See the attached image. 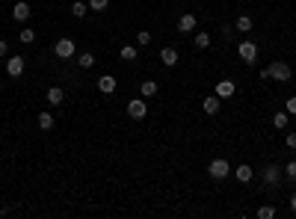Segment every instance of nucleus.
<instances>
[{"mask_svg":"<svg viewBox=\"0 0 296 219\" xmlns=\"http://www.w3.org/2000/svg\"><path fill=\"white\" fill-rule=\"evenodd\" d=\"M36 122H39L42 130H51V128H54V116H51V113H39V119H36Z\"/></svg>","mask_w":296,"mask_h":219,"instance_id":"6ab92c4d","label":"nucleus"},{"mask_svg":"<svg viewBox=\"0 0 296 219\" xmlns=\"http://www.w3.org/2000/svg\"><path fill=\"white\" fill-rule=\"evenodd\" d=\"M234 178L240 181V184H249V181L255 178V172H252V166H246V163H243V166H237V172H234Z\"/></svg>","mask_w":296,"mask_h":219,"instance_id":"4468645a","label":"nucleus"},{"mask_svg":"<svg viewBox=\"0 0 296 219\" xmlns=\"http://www.w3.org/2000/svg\"><path fill=\"white\" fill-rule=\"evenodd\" d=\"M24 65H27L24 56H9V59H6V74H9V77H21V74H24Z\"/></svg>","mask_w":296,"mask_h":219,"instance_id":"423d86ee","label":"nucleus"},{"mask_svg":"<svg viewBox=\"0 0 296 219\" xmlns=\"http://www.w3.org/2000/svg\"><path fill=\"white\" fill-rule=\"evenodd\" d=\"M30 12H33V9H30L27 0H18V3L12 6V18H15V21H27V18H30Z\"/></svg>","mask_w":296,"mask_h":219,"instance_id":"6e6552de","label":"nucleus"},{"mask_svg":"<svg viewBox=\"0 0 296 219\" xmlns=\"http://www.w3.org/2000/svg\"><path fill=\"white\" fill-rule=\"evenodd\" d=\"M160 62L169 65V68L178 65V51H175V48H163V51H160Z\"/></svg>","mask_w":296,"mask_h":219,"instance_id":"ddd939ff","label":"nucleus"},{"mask_svg":"<svg viewBox=\"0 0 296 219\" xmlns=\"http://www.w3.org/2000/svg\"><path fill=\"white\" fill-rule=\"evenodd\" d=\"M77 65H80V68H92V65H95V56H92V54H80V56H77Z\"/></svg>","mask_w":296,"mask_h":219,"instance_id":"5701e85b","label":"nucleus"},{"mask_svg":"<svg viewBox=\"0 0 296 219\" xmlns=\"http://www.w3.org/2000/svg\"><path fill=\"white\" fill-rule=\"evenodd\" d=\"M98 89H101L104 95H110V92H116V77H113V74H104V77L98 80Z\"/></svg>","mask_w":296,"mask_h":219,"instance_id":"f8f14e48","label":"nucleus"},{"mask_svg":"<svg viewBox=\"0 0 296 219\" xmlns=\"http://www.w3.org/2000/svg\"><path fill=\"white\" fill-rule=\"evenodd\" d=\"M74 54H77V48H74L71 39H59V42L54 45V56H59V59H71Z\"/></svg>","mask_w":296,"mask_h":219,"instance_id":"39448f33","label":"nucleus"},{"mask_svg":"<svg viewBox=\"0 0 296 219\" xmlns=\"http://www.w3.org/2000/svg\"><path fill=\"white\" fill-rule=\"evenodd\" d=\"M0 92H3V83H0Z\"/></svg>","mask_w":296,"mask_h":219,"instance_id":"473e14b6","label":"nucleus"},{"mask_svg":"<svg viewBox=\"0 0 296 219\" xmlns=\"http://www.w3.org/2000/svg\"><path fill=\"white\" fill-rule=\"evenodd\" d=\"M261 80H278V83L290 80V65H287V62H281V59L270 62L267 68H261Z\"/></svg>","mask_w":296,"mask_h":219,"instance_id":"f257e3e1","label":"nucleus"},{"mask_svg":"<svg viewBox=\"0 0 296 219\" xmlns=\"http://www.w3.org/2000/svg\"><path fill=\"white\" fill-rule=\"evenodd\" d=\"M234 30H240V33H249V30H252V18H249V15H240V18L234 21Z\"/></svg>","mask_w":296,"mask_h":219,"instance_id":"a211bd4d","label":"nucleus"},{"mask_svg":"<svg viewBox=\"0 0 296 219\" xmlns=\"http://www.w3.org/2000/svg\"><path fill=\"white\" fill-rule=\"evenodd\" d=\"M284 142H287V148H296V130H290V133L284 136Z\"/></svg>","mask_w":296,"mask_h":219,"instance_id":"c756f323","label":"nucleus"},{"mask_svg":"<svg viewBox=\"0 0 296 219\" xmlns=\"http://www.w3.org/2000/svg\"><path fill=\"white\" fill-rule=\"evenodd\" d=\"M290 210H293V213H296V193H293V196H290Z\"/></svg>","mask_w":296,"mask_h":219,"instance_id":"2f4dec72","label":"nucleus"},{"mask_svg":"<svg viewBox=\"0 0 296 219\" xmlns=\"http://www.w3.org/2000/svg\"><path fill=\"white\" fill-rule=\"evenodd\" d=\"M196 48L199 51H207L210 48V36L207 33H196Z\"/></svg>","mask_w":296,"mask_h":219,"instance_id":"aec40b11","label":"nucleus"},{"mask_svg":"<svg viewBox=\"0 0 296 219\" xmlns=\"http://www.w3.org/2000/svg\"><path fill=\"white\" fill-rule=\"evenodd\" d=\"M139 92H142L145 101L154 98V95H157V83H154V80H142V83H139Z\"/></svg>","mask_w":296,"mask_h":219,"instance_id":"2eb2a0df","label":"nucleus"},{"mask_svg":"<svg viewBox=\"0 0 296 219\" xmlns=\"http://www.w3.org/2000/svg\"><path fill=\"white\" fill-rule=\"evenodd\" d=\"M62 101H65V92H62L59 86H51V89H48V104H54V107H59Z\"/></svg>","mask_w":296,"mask_h":219,"instance_id":"dca6fc26","label":"nucleus"},{"mask_svg":"<svg viewBox=\"0 0 296 219\" xmlns=\"http://www.w3.org/2000/svg\"><path fill=\"white\" fill-rule=\"evenodd\" d=\"M284 110H287V116H296V95L284 101Z\"/></svg>","mask_w":296,"mask_h":219,"instance_id":"c85d7f7f","label":"nucleus"},{"mask_svg":"<svg viewBox=\"0 0 296 219\" xmlns=\"http://www.w3.org/2000/svg\"><path fill=\"white\" fill-rule=\"evenodd\" d=\"M136 45H139V48L151 45V33H145V30H142V33H136Z\"/></svg>","mask_w":296,"mask_h":219,"instance_id":"bb28decb","label":"nucleus"},{"mask_svg":"<svg viewBox=\"0 0 296 219\" xmlns=\"http://www.w3.org/2000/svg\"><path fill=\"white\" fill-rule=\"evenodd\" d=\"M6 56H9V45L0 39V59H6Z\"/></svg>","mask_w":296,"mask_h":219,"instance_id":"7c9ffc66","label":"nucleus"},{"mask_svg":"<svg viewBox=\"0 0 296 219\" xmlns=\"http://www.w3.org/2000/svg\"><path fill=\"white\" fill-rule=\"evenodd\" d=\"M178 30H181V33H193V30H196V15H190V12L181 15V18H178Z\"/></svg>","mask_w":296,"mask_h":219,"instance_id":"9b49d317","label":"nucleus"},{"mask_svg":"<svg viewBox=\"0 0 296 219\" xmlns=\"http://www.w3.org/2000/svg\"><path fill=\"white\" fill-rule=\"evenodd\" d=\"M281 181V166L278 163H270L267 169H264V184H270V187H276Z\"/></svg>","mask_w":296,"mask_h":219,"instance_id":"0eeeda50","label":"nucleus"},{"mask_svg":"<svg viewBox=\"0 0 296 219\" xmlns=\"http://www.w3.org/2000/svg\"><path fill=\"white\" fill-rule=\"evenodd\" d=\"M237 54H240V59H243L246 65H252V62L258 59V45H255V42H249V39H243V42L237 45Z\"/></svg>","mask_w":296,"mask_h":219,"instance_id":"7ed1b4c3","label":"nucleus"},{"mask_svg":"<svg viewBox=\"0 0 296 219\" xmlns=\"http://www.w3.org/2000/svg\"><path fill=\"white\" fill-rule=\"evenodd\" d=\"M207 175H210L213 181H225V178L231 175V166H228V160H225V157H216V160H210V166H207Z\"/></svg>","mask_w":296,"mask_h":219,"instance_id":"f03ea898","label":"nucleus"},{"mask_svg":"<svg viewBox=\"0 0 296 219\" xmlns=\"http://www.w3.org/2000/svg\"><path fill=\"white\" fill-rule=\"evenodd\" d=\"M128 116H130V119H145V116H148V101H145V98L128 101Z\"/></svg>","mask_w":296,"mask_h":219,"instance_id":"20e7f679","label":"nucleus"},{"mask_svg":"<svg viewBox=\"0 0 296 219\" xmlns=\"http://www.w3.org/2000/svg\"><path fill=\"white\" fill-rule=\"evenodd\" d=\"M219 101H222L219 95H207V98L202 101V107H204V113H207V116H216V113H219V107H222Z\"/></svg>","mask_w":296,"mask_h":219,"instance_id":"1a4fd4ad","label":"nucleus"},{"mask_svg":"<svg viewBox=\"0 0 296 219\" xmlns=\"http://www.w3.org/2000/svg\"><path fill=\"white\" fill-rule=\"evenodd\" d=\"M18 39H21V42H24V45H30V42H33V39H36V33H33V30H30V27H27V30H21V33H18Z\"/></svg>","mask_w":296,"mask_h":219,"instance_id":"cd10ccee","label":"nucleus"},{"mask_svg":"<svg viewBox=\"0 0 296 219\" xmlns=\"http://www.w3.org/2000/svg\"><path fill=\"white\" fill-rule=\"evenodd\" d=\"M86 3H89V9H92V12H107L110 0H86Z\"/></svg>","mask_w":296,"mask_h":219,"instance_id":"412c9836","label":"nucleus"},{"mask_svg":"<svg viewBox=\"0 0 296 219\" xmlns=\"http://www.w3.org/2000/svg\"><path fill=\"white\" fill-rule=\"evenodd\" d=\"M122 59L133 62V59H136V48H133V45H125V48H122Z\"/></svg>","mask_w":296,"mask_h":219,"instance_id":"393cba45","label":"nucleus"},{"mask_svg":"<svg viewBox=\"0 0 296 219\" xmlns=\"http://www.w3.org/2000/svg\"><path fill=\"white\" fill-rule=\"evenodd\" d=\"M273 216H276V207H273V204L258 207V219H273Z\"/></svg>","mask_w":296,"mask_h":219,"instance_id":"4be33fe9","label":"nucleus"},{"mask_svg":"<svg viewBox=\"0 0 296 219\" xmlns=\"http://www.w3.org/2000/svg\"><path fill=\"white\" fill-rule=\"evenodd\" d=\"M284 178H287V181H293V184H296V160H290V163L284 166Z\"/></svg>","mask_w":296,"mask_h":219,"instance_id":"b1692460","label":"nucleus"},{"mask_svg":"<svg viewBox=\"0 0 296 219\" xmlns=\"http://www.w3.org/2000/svg\"><path fill=\"white\" fill-rule=\"evenodd\" d=\"M273 125H276L278 130H284V128H287V113H276V116H273Z\"/></svg>","mask_w":296,"mask_h":219,"instance_id":"a878e982","label":"nucleus"},{"mask_svg":"<svg viewBox=\"0 0 296 219\" xmlns=\"http://www.w3.org/2000/svg\"><path fill=\"white\" fill-rule=\"evenodd\" d=\"M234 92H237V86H234L231 80H219V83H216V95H219L222 101H225V98H231Z\"/></svg>","mask_w":296,"mask_h":219,"instance_id":"9d476101","label":"nucleus"},{"mask_svg":"<svg viewBox=\"0 0 296 219\" xmlns=\"http://www.w3.org/2000/svg\"><path fill=\"white\" fill-rule=\"evenodd\" d=\"M89 12V3H80V0H74V3H71V15L74 18H83Z\"/></svg>","mask_w":296,"mask_h":219,"instance_id":"f3484780","label":"nucleus"}]
</instances>
